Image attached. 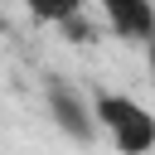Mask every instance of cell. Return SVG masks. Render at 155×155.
Returning <instances> with one entry per match:
<instances>
[{
  "mask_svg": "<svg viewBox=\"0 0 155 155\" xmlns=\"http://www.w3.org/2000/svg\"><path fill=\"white\" fill-rule=\"evenodd\" d=\"M92 107H97V126L116 140L121 155H150L155 150V111L140 107L136 97L126 92H92Z\"/></svg>",
  "mask_w": 155,
  "mask_h": 155,
  "instance_id": "1",
  "label": "cell"
},
{
  "mask_svg": "<svg viewBox=\"0 0 155 155\" xmlns=\"http://www.w3.org/2000/svg\"><path fill=\"white\" fill-rule=\"evenodd\" d=\"M44 102H48V116L58 121V131L63 136H73V140H92L97 136V107L73 87V82H63V78H48V87H44Z\"/></svg>",
  "mask_w": 155,
  "mask_h": 155,
  "instance_id": "2",
  "label": "cell"
},
{
  "mask_svg": "<svg viewBox=\"0 0 155 155\" xmlns=\"http://www.w3.org/2000/svg\"><path fill=\"white\" fill-rule=\"evenodd\" d=\"M107 24L116 29V39H131V44H150L155 39V5L150 0H97Z\"/></svg>",
  "mask_w": 155,
  "mask_h": 155,
  "instance_id": "3",
  "label": "cell"
},
{
  "mask_svg": "<svg viewBox=\"0 0 155 155\" xmlns=\"http://www.w3.org/2000/svg\"><path fill=\"white\" fill-rule=\"evenodd\" d=\"M24 10L39 24H68L73 15H82V0H24Z\"/></svg>",
  "mask_w": 155,
  "mask_h": 155,
  "instance_id": "4",
  "label": "cell"
},
{
  "mask_svg": "<svg viewBox=\"0 0 155 155\" xmlns=\"http://www.w3.org/2000/svg\"><path fill=\"white\" fill-rule=\"evenodd\" d=\"M58 29H63L73 44H92V24H87L82 15H73V19H68V24H58Z\"/></svg>",
  "mask_w": 155,
  "mask_h": 155,
  "instance_id": "5",
  "label": "cell"
},
{
  "mask_svg": "<svg viewBox=\"0 0 155 155\" xmlns=\"http://www.w3.org/2000/svg\"><path fill=\"white\" fill-rule=\"evenodd\" d=\"M145 68H150V82H155V39L145 44Z\"/></svg>",
  "mask_w": 155,
  "mask_h": 155,
  "instance_id": "6",
  "label": "cell"
}]
</instances>
